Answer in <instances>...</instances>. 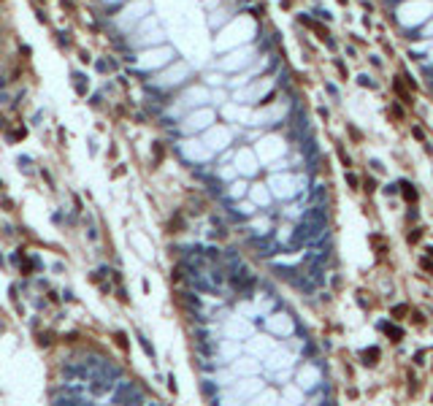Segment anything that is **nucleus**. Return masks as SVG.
Listing matches in <instances>:
<instances>
[{
    "label": "nucleus",
    "instance_id": "1",
    "mask_svg": "<svg viewBox=\"0 0 433 406\" xmlns=\"http://www.w3.org/2000/svg\"><path fill=\"white\" fill-rule=\"evenodd\" d=\"M114 401H144V395H141L133 384L119 382V390H117V395H114Z\"/></svg>",
    "mask_w": 433,
    "mask_h": 406
}]
</instances>
